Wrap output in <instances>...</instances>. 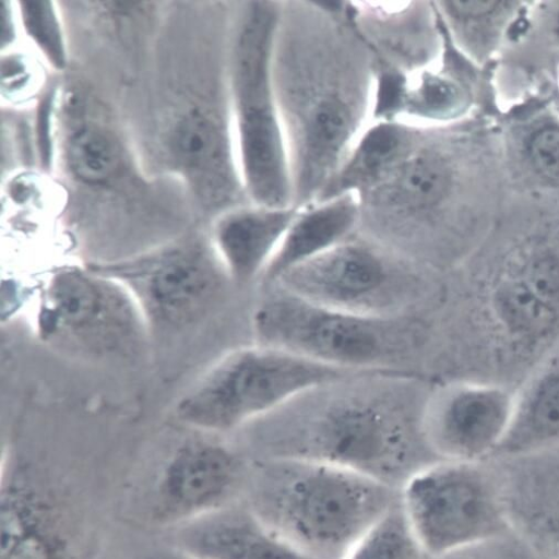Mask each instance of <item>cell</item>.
I'll use <instances>...</instances> for the list:
<instances>
[{
  "mask_svg": "<svg viewBox=\"0 0 559 559\" xmlns=\"http://www.w3.org/2000/svg\"><path fill=\"white\" fill-rule=\"evenodd\" d=\"M294 207L318 203L374 122L380 75L345 2H282L272 53Z\"/></svg>",
  "mask_w": 559,
  "mask_h": 559,
  "instance_id": "obj_1",
  "label": "cell"
},
{
  "mask_svg": "<svg viewBox=\"0 0 559 559\" xmlns=\"http://www.w3.org/2000/svg\"><path fill=\"white\" fill-rule=\"evenodd\" d=\"M416 380L389 371L316 388L263 419L258 459L323 462L401 491L437 461L423 429Z\"/></svg>",
  "mask_w": 559,
  "mask_h": 559,
  "instance_id": "obj_2",
  "label": "cell"
},
{
  "mask_svg": "<svg viewBox=\"0 0 559 559\" xmlns=\"http://www.w3.org/2000/svg\"><path fill=\"white\" fill-rule=\"evenodd\" d=\"M242 500L308 557L343 559L400 502V491L323 462L258 459Z\"/></svg>",
  "mask_w": 559,
  "mask_h": 559,
  "instance_id": "obj_3",
  "label": "cell"
},
{
  "mask_svg": "<svg viewBox=\"0 0 559 559\" xmlns=\"http://www.w3.org/2000/svg\"><path fill=\"white\" fill-rule=\"evenodd\" d=\"M280 4H245L234 46L233 86L238 158L247 195L253 205L292 209V168L272 76Z\"/></svg>",
  "mask_w": 559,
  "mask_h": 559,
  "instance_id": "obj_4",
  "label": "cell"
},
{
  "mask_svg": "<svg viewBox=\"0 0 559 559\" xmlns=\"http://www.w3.org/2000/svg\"><path fill=\"white\" fill-rule=\"evenodd\" d=\"M273 287L252 317L255 343L350 372L389 371L416 343V329L401 316L349 313Z\"/></svg>",
  "mask_w": 559,
  "mask_h": 559,
  "instance_id": "obj_5",
  "label": "cell"
},
{
  "mask_svg": "<svg viewBox=\"0 0 559 559\" xmlns=\"http://www.w3.org/2000/svg\"><path fill=\"white\" fill-rule=\"evenodd\" d=\"M356 374L255 343L224 355L177 405L183 424L223 433L254 424L302 394Z\"/></svg>",
  "mask_w": 559,
  "mask_h": 559,
  "instance_id": "obj_6",
  "label": "cell"
},
{
  "mask_svg": "<svg viewBox=\"0 0 559 559\" xmlns=\"http://www.w3.org/2000/svg\"><path fill=\"white\" fill-rule=\"evenodd\" d=\"M38 299L37 334L56 349L105 359L130 356L144 343L148 325L130 294L90 266L58 267Z\"/></svg>",
  "mask_w": 559,
  "mask_h": 559,
  "instance_id": "obj_7",
  "label": "cell"
},
{
  "mask_svg": "<svg viewBox=\"0 0 559 559\" xmlns=\"http://www.w3.org/2000/svg\"><path fill=\"white\" fill-rule=\"evenodd\" d=\"M400 503L429 559H445L502 536L504 502L476 462L437 460L401 489Z\"/></svg>",
  "mask_w": 559,
  "mask_h": 559,
  "instance_id": "obj_8",
  "label": "cell"
},
{
  "mask_svg": "<svg viewBox=\"0 0 559 559\" xmlns=\"http://www.w3.org/2000/svg\"><path fill=\"white\" fill-rule=\"evenodd\" d=\"M272 286L349 313L399 317L411 301L417 280L399 252L356 233L280 276Z\"/></svg>",
  "mask_w": 559,
  "mask_h": 559,
  "instance_id": "obj_9",
  "label": "cell"
},
{
  "mask_svg": "<svg viewBox=\"0 0 559 559\" xmlns=\"http://www.w3.org/2000/svg\"><path fill=\"white\" fill-rule=\"evenodd\" d=\"M91 269L130 294L148 328L180 329L197 321L219 298L228 276L214 250L176 246Z\"/></svg>",
  "mask_w": 559,
  "mask_h": 559,
  "instance_id": "obj_10",
  "label": "cell"
},
{
  "mask_svg": "<svg viewBox=\"0 0 559 559\" xmlns=\"http://www.w3.org/2000/svg\"><path fill=\"white\" fill-rule=\"evenodd\" d=\"M250 465L230 447L190 440L167 459L153 490L151 516L176 530L242 500Z\"/></svg>",
  "mask_w": 559,
  "mask_h": 559,
  "instance_id": "obj_11",
  "label": "cell"
},
{
  "mask_svg": "<svg viewBox=\"0 0 559 559\" xmlns=\"http://www.w3.org/2000/svg\"><path fill=\"white\" fill-rule=\"evenodd\" d=\"M2 559H85L52 490L26 472L2 478Z\"/></svg>",
  "mask_w": 559,
  "mask_h": 559,
  "instance_id": "obj_12",
  "label": "cell"
},
{
  "mask_svg": "<svg viewBox=\"0 0 559 559\" xmlns=\"http://www.w3.org/2000/svg\"><path fill=\"white\" fill-rule=\"evenodd\" d=\"M509 414V401L501 392L453 389L426 404L424 435L441 460L477 462L503 442Z\"/></svg>",
  "mask_w": 559,
  "mask_h": 559,
  "instance_id": "obj_13",
  "label": "cell"
},
{
  "mask_svg": "<svg viewBox=\"0 0 559 559\" xmlns=\"http://www.w3.org/2000/svg\"><path fill=\"white\" fill-rule=\"evenodd\" d=\"M354 28L382 72L408 75L430 68L436 49L426 2H345Z\"/></svg>",
  "mask_w": 559,
  "mask_h": 559,
  "instance_id": "obj_14",
  "label": "cell"
},
{
  "mask_svg": "<svg viewBox=\"0 0 559 559\" xmlns=\"http://www.w3.org/2000/svg\"><path fill=\"white\" fill-rule=\"evenodd\" d=\"M174 533V547L198 559H312L273 533L243 500Z\"/></svg>",
  "mask_w": 559,
  "mask_h": 559,
  "instance_id": "obj_15",
  "label": "cell"
},
{
  "mask_svg": "<svg viewBox=\"0 0 559 559\" xmlns=\"http://www.w3.org/2000/svg\"><path fill=\"white\" fill-rule=\"evenodd\" d=\"M173 152L209 202L216 205L251 204L239 163L235 160L222 123L203 115L185 118L174 132Z\"/></svg>",
  "mask_w": 559,
  "mask_h": 559,
  "instance_id": "obj_16",
  "label": "cell"
},
{
  "mask_svg": "<svg viewBox=\"0 0 559 559\" xmlns=\"http://www.w3.org/2000/svg\"><path fill=\"white\" fill-rule=\"evenodd\" d=\"M297 212L294 207L249 204L234 209L218 222L214 252L229 282L246 285L265 274Z\"/></svg>",
  "mask_w": 559,
  "mask_h": 559,
  "instance_id": "obj_17",
  "label": "cell"
},
{
  "mask_svg": "<svg viewBox=\"0 0 559 559\" xmlns=\"http://www.w3.org/2000/svg\"><path fill=\"white\" fill-rule=\"evenodd\" d=\"M360 219L356 194L348 193L298 210L265 274L271 285L285 273L352 238Z\"/></svg>",
  "mask_w": 559,
  "mask_h": 559,
  "instance_id": "obj_18",
  "label": "cell"
},
{
  "mask_svg": "<svg viewBox=\"0 0 559 559\" xmlns=\"http://www.w3.org/2000/svg\"><path fill=\"white\" fill-rule=\"evenodd\" d=\"M343 559H429L399 502Z\"/></svg>",
  "mask_w": 559,
  "mask_h": 559,
  "instance_id": "obj_19",
  "label": "cell"
},
{
  "mask_svg": "<svg viewBox=\"0 0 559 559\" xmlns=\"http://www.w3.org/2000/svg\"><path fill=\"white\" fill-rule=\"evenodd\" d=\"M69 164L83 181L99 183L110 178L118 168L120 154L117 144L97 128L76 132L69 145Z\"/></svg>",
  "mask_w": 559,
  "mask_h": 559,
  "instance_id": "obj_20",
  "label": "cell"
},
{
  "mask_svg": "<svg viewBox=\"0 0 559 559\" xmlns=\"http://www.w3.org/2000/svg\"><path fill=\"white\" fill-rule=\"evenodd\" d=\"M506 323L516 333L545 334L555 323V309L538 298L524 283L507 285L498 296Z\"/></svg>",
  "mask_w": 559,
  "mask_h": 559,
  "instance_id": "obj_21",
  "label": "cell"
},
{
  "mask_svg": "<svg viewBox=\"0 0 559 559\" xmlns=\"http://www.w3.org/2000/svg\"><path fill=\"white\" fill-rule=\"evenodd\" d=\"M528 430L508 451L524 450L530 445L559 436V378L545 382L536 393Z\"/></svg>",
  "mask_w": 559,
  "mask_h": 559,
  "instance_id": "obj_22",
  "label": "cell"
},
{
  "mask_svg": "<svg viewBox=\"0 0 559 559\" xmlns=\"http://www.w3.org/2000/svg\"><path fill=\"white\" fill-rule=\"evenodd\" d=\"M25 23L29 33L56 63L62 64L63 52L59 28L51 5L44 2L24 3Z\"/></svg>",
  "mask_w": 559,
  "mask_h": 559,
  "instance_id": "obj_23",
  "label": "cell"
},
{
  "mask_svg": "<svg viewBox=\"0 0 559 559\" xmlns=\"http://www.w3.org/2000/svg\"><path fill=\"white\" fill-rule=\"evenodd\" d=\"M530 156L542 176L559 182V129L547 128L537 132L530 143Z\"/></svg>",
  "mask_w": 559,
  "mask_h": 559,
  "instance_id": "obj_24",
  "label": "cell"
},
{
  "mask_svg": "<svg viewBox=\"0 0 559 559\" xmlns=\"http://www.w3.org/2000/svg\"><path fill=\"white\" fill-rule=\"evenodd\" d=\"M538 298L555 309L559 304V262L543 259L534 262L523 282Z\"/></svg>",
  "mask_w": 559,
  "mask_h": 559,
  "instance_id": "obj_25",
  "label": "cell"
},
{
  "mask_svg": "<svg viewBox=\"0 0 559 559\" xmlns=\"http://www.w3.org/2000/svg\"><path fill=\"white\" fill-rule=\"evenodd\" d=\"M441 9L455 20H474L492 13L498 7L497 0H457V2H441Z\"/></svg>",
  "mask_w": 559,
  "mask_h": 559,
  "instance_id": "obj_26",
  "label": "cell"
},
{
  "mask_svg": "<svg viewBox=\"0 0 559 559\" xmlns=\"http://www.w3.org/2000/svg\"><path fill=\"white\" fill-rule=\"evenodd\" d=\"M140 559H198L176 547L153 550Z\"/></svg>",
  "mask_w": 559,
  "mask_h": 559,
  "instance_id": "obj_27",
  "label": "cell"
},
{
  "mask_svg": "<svg viewBox=\"0 0 559 559\" xmlns=\"http://www.w3.org/2000/svg\"><path fill=\"white\" fill-rule=\"evenodd\" d=\"M552 556H554V559H559V535L554 540Z\"/></svg>",
  "mask_w": 559,
  "mask_h": 559,
  "instance_id": "obj_28",
  "label": "cell"
}]
</instances>
